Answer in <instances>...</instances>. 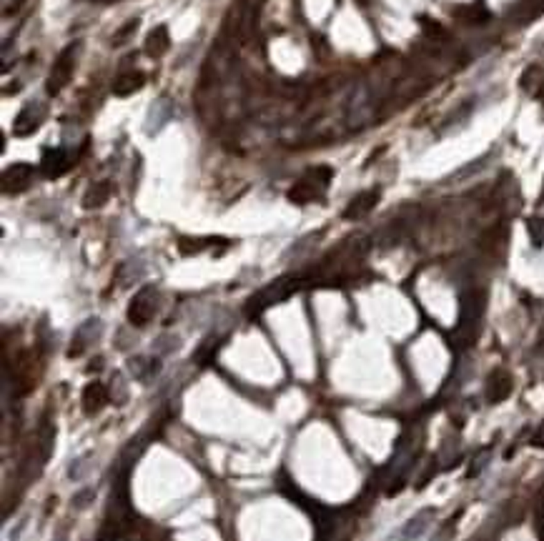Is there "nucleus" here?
<instances>
[{
    "label": "nucleus",
    "instance_id": "obj_2",
    "mask_svg": "<svg viewBox=\"0 0 544 541\" xmlns=\"http://www.w3.org/2000/svg\"><path fill=\"white\" fill-rule=\"evenodd\" d=\"M73 68H75V45H68V48L58 56V61L53 63V68H50L48 83H45L48 95H58L63 88L68 86L70 75H73Z\"/></svg>",
    "mask_w": 544,
    "mask_h": 541
},
{
    "label": "nucleus",
    "instance_id": "obj_16",
    "mask_svg": "<svg viewBox=\"0 0 544 541\" xmlns=\"http://www.w3.org/2000/svg\"><path fill=\"white\" fill-rule=\"evenodd\" d=\"M532 446H537V448H544V421L539 423V429L534 431V436H532Z\"/></svg>",
    "mask_w": 544,
    "mask_h": 541
},
{
    "label": "nucleus",
    "instance_id": "obj_7",
    "mask_svg": "<svg viewBox=\"0 0 544 541\" xmlns=\"http://www.w3.org/2000/svg\"><path fill=\"white\" fill-rule=\"evenodd\" d=\"M83 411H86L88 416H93V414H98L103 406L108 404V389L100 381H91V384L83 389Z\"/></svg>",
    "mask_w": 544,
    "mask_h": 541
},
{
    "label": "nucleus",
    "instance_id": "obj_3",
    "mask_svg": "<svg viewBox=\"0 0 544 541\" xmlns=\"http://www.w3.org/2000/svg\"><path fill=\"white\" fill-rule=\"evenodd\" d=\"M153 313H156V291H153V286H143L128 306V321L141 329L153 318Z\"/></svg>",
    "mask_w": 544,
    "mask_h": 541
},
{
    "label": "nucleus",
    "instance_id": "obj_13",
    "mask_svg": "<svg viewBox=\"0 0 544 541\" xmlns=\"http://www.w3.org/2000/svg\"><path fill=\"white\" fill-rule=\"evenodd\" d=\"M216 243H226L224 238H178V251H181L183 256H196L201 253V251H206L211 249V246H216Z\"/></svg>",
    "mask_w": 544,
    "mask_h": 541
},
{
    "label": "nucleus",
    "instance_id": "obj_8",
    "mask_svg": "<svg viewBox=\"0 0 544 541\" xmlns=\"http://www.w3.org/2000/svg\"><path fill=\"white\" fill-rule=\"evenodd\" d=\"M379 203V191H366L359 193L357 198L346 205L344 218L346 221H357V218H364L369 211H374V205Z\"/></svg>",
    "mask_w": 544,
    "mask_h": 541
},
{
    "label": "nucleus",
    "instance_id": "obj_11",
    "mask_svg": "<svg viewBox=\"0 0 544 541\" xmlns=\"http://www.w3.org/2000/svg\"><path fill=\"white\" fill-rule=\"evenodd\" d=\"M38 125H40V116H36V108L28 106L15 116V120H13V133H15V136H31Z\"/></svg>",
    "mask_w": 544,
    "mask_h": 541
},
{
    "label": "nucleus",
    "instance_id": "obj_1",
    "mask_svg": "<svg viewBox=\"0 0 544 541\" xmlns=\"http://www.w3.org/2000/svg\"><path fill=\"white\" fill-rule=\"evenodd\" d=\"M334 178V171L329 166H319V168H313L309 175L294 183V186L288 188V201L291 203H299V205H306L311 201L319 198V193L329 186V180Z\"/></svg>",
    "mask_w": 544,
    "mask_h": 541
},
{
    "label": "nucleus",
    "instance_id": "obj_5",
    "mask_svg": "<svg viewBox=\"0 0 544 541\" xmlns=\"http://www.w3.org/2000/svg\"><path fill=\"white\" fill-rule=\"evenodd\" d=\"M70 166H73V158H70L68 150H63V148H45L43 150L40 171H43V175H48V178H58V175L65 173Z\"/></svg>",
    "mask_w": 544,
    "mask_h": 541
},
{
    "label": "nucleus",
    "instance_id": "obj_12",
    "mask_svg": "<svg viewBox=\"0 0 544 541\" xmlns=\"http://www.w3.org/2000/svg\"><path fill=\"white\" fill-rule=\"evenodd\" d=\"M169 48H171V38H169V31H166L163 25L161 28H156V31L146 38V53H148L150 58H161Z\"/></svg>",
    "mask_w": 544,
    "mask_h": 541
},
{
    "label": "nucleus",
    "instance_id": "obj_6",
    "mask_svg": "<svg viewBox=\"0 0 544 541\" xmlns=\"http://www.w3.org/2000/svg\"><path fill=\"white\" fill-rule=\"evenodd\" d=\"M514 384H512V376H509L507 371H495L492 376H489L487 381V398H489V404H502L504 398H509V393H512Z\"/></svg>",
    "mask_w": 544,
    "mask_h": 541
},
{
    "label": "nucleus",
    "instance_id": "obj_15",
    "mask_svg": "<svg viewBox=\"0 0 544 541\" xmlns=\"http://www.w3.org/2000/svg\"><path fill=\"white\" fill-rule=\"evenodd\" d=\"M138 28V18H133V20H128V23L121 28L118 33H116V38H113V45H121L123 40H128V36H131L133 31Z\"/></svg>",
    "mask_w": 544,
    "mask_h": 541
},
{
    "label": "nucleus",
    "instance_id": "obj_17",
    "mask_svg": "<svg viewBox=\"0 0 544 541\" xmlns=\"http://www.w3.org/2000/svg\"><path fill=\"white\" fill-rule=\"evenodd\" d=\"M539 201H544V186H542V196H539Z\"/></svg>",
    "mask_w": 544,
    "mask_h": 541
},
{
    "label": "nucleus",
    "instance_id": "obj_14",
    "mask_svg": "<svg viewBox=\"0 0 544 541\" xmlns=\"http://www.w3.org/2000/svg\"><path fill=\"white\" fill-rule=\"evenodd\" d=\"M529 236H532V243L537 246V249L544 243V221L542 218H532V221H529Z\"/></svg>",
    "mask_w": 544,
    "mask_h": 541
},
{
    "label": "nucleus",
    "instance_id": "obj_10",
    "mask_svg": "<svg viewBox=\"0 0 544 541\" xmlns=\"http://www.w3.org/2000/svg\"><path fill=\"white\" fill-rule=\"evenodd\" d=\"M113 196V186L108 180H100V183H93V186L88 188L86 196H83V208H100V205H106Z\"/></svg>",
    "mask_w": 544,
    "mask_h": 541
},
{
    "label": "nucleus",
    "instance_id": "obj_4",
    "mask_svg": "<svg viewBox=\"0 0 544 541\" xmlns=\"http://www.w3.org/2000/svg\"><path fill=\"white\" fill-rule=\"evenodd\" d=\"M33 166L31 163H13L10 168H6V173H3V193L6 196H18V193H23L25 188L31 186V180H33Z\"/></svg>",
    "mask_w": 544,
    "mask_h": 541
},
{
    "label": "nucleus",
    "instance_id": "obj_9",
    "mask_svg": "<svg viewBox=\"0 0 544 541\" xmlns=\"http://www.w3.org/2000/svg\"><path fill=\"white\" fill-rule=\"evenodd\" d=\"M146 86V75L141 70H128V73H121L116 81H113V93L125 98V95L138 93L141 88Z\"/></svg>",
    "mask_w": 544,
    "mask_h": 541
}]
</instances>
